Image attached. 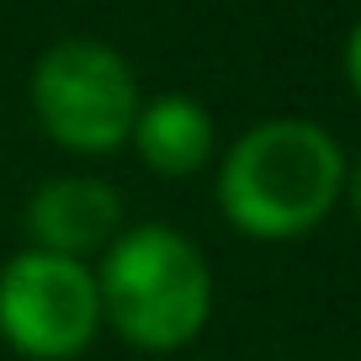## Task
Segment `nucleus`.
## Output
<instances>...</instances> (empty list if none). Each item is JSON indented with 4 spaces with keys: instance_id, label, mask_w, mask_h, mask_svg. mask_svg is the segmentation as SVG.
Listing matches in <instances>:
<instances>
[{
    "instance_id": "obj_1",
    "label": "nucleus",
    "mask_w": 361,
    "mask_h": 361,
    "mask_svg": "<svg viewBox=\"0 0 361 361\" xmlns=\"http://www.w3.org/2000/svg\"><path fill=\"white\" fill-rule=\"evenodd\" d=\"M345 186L335 133L308 117H266L228 144L218 165V213L245 239H303L329 218Z\"/></svg>"
},
{
    "instance_id": "obj_2",
    "label": "nucleus",
    "mask_w": 361,
    "mask_h": 361,
    "mask_svg": "<svg viewBox=\"0 0 361 361\" xmlns=\"http://www.w3.org/2000/svg\"><path fill=\"white\" fill-rule=\"evenodd\" d=\"M96 293H102V324H112L123 345L170 356L207 329L213 271L180 228L133 224L102 250Z\"/></svg>"
},
{
    "instance_id": "obj_3",
    "label": "nucleus",
    "mask_w": 361,
    "mask_h": 361,
    "mask_svg": "<svg viewBox=\"0 0 361 361\" xmlns=\"http://www.w3.org/2000/svg\"><path fill=\"white\" fill-rule=\"evenodd\" d=\"M138 80L112 43L64 37L32 64L37 128L69 154H117L138 117Z\"/></svg>"
},
{
    "instance_id": "obj_4",
    "label": "nucleus",
    "mask_w": 361,
    "mask_h": 361,
    "mask_svg": "<svg viewBox=\"0 0 361 361\" xmlns=\"http://www.w3.org/2000/svg\"><path fill=\"white\" fill-rule=\"evenodd\" d=\"M102 335L96 266L54 250H22L0 266V340L27 361H75Z\"/></svg>"
},
{
    "instance_id": "obj_5",
    "label": "nucleus",
    "mask_w": 361,
    "mask_h": 361,
    "mask_svg": "<svg viewBox=\"0 0 361 361\" xmlns=\"http://www.w3.org/2000/svg\"><path fill=\"white\" fill-rule=\"evenodd\" d=\"M27 234L37 250L90 260L123 234V197L96 176H54L27 202Z\"/></svg>"
},
{
    "instance_id": "obj_6",
    "label": "nucleus",
    "mask_w": 361,
    "mask_h": 361,
    "mask_svg": "<svg viewBox=\"0 0 361 361\" xmlns=\"http://www.w3.org/2000/svg\"><path fill=\"white\" fill-rule=\"evenodd\" d=\"M133 154L144 159L154 176L165 180H186L213 159V117H207L202 102L180 96V90H165L154 102H138V117H133V133H128Z\"/></svg>"
},
{
    "instance_id": "obj_7",
    "label": "nucleus",
    "mask_w": 361,
    "mask_h": 361,
    "mask_svg": "<svg viewBox=\"0 0 361 361\" xmlns=\"http://www.w3.org/2000/svg\"><path fill=\"white\" fill-rule=\"evenodd\" d=\"M345 80H350V90H356V102H361V22L350 27V37H345Z\"/></svg>"
},
{
    "instance_id": "obj_8",
    "label": "nucleus",
    "mask_w": 361,
    "mask_h": 361,
    "mask_svg": "<svg viewBox=\"0 0 361 361\" xmlns=\"http://www.w3.org/2000/svg\"><path fill=\"white\" fill-rule=\"evenodd\" d=\"M340 202L356 213V224H361V159L356 165H345V186H340Z\"/></svg>"
}]
</instances>
